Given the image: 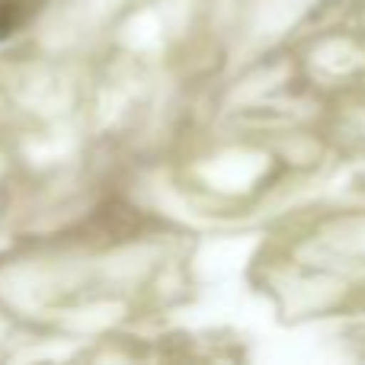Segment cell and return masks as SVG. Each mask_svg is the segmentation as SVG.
<instances>
[{"label":"cell","instance_id":"1","mask_svg":"<svg viewBox=\"0 0 365 365\" xmlns=\"http://www.w3.org/2000/svg\"><path fill=\"white\" fill-rule=\"evenodd\" d=\"M32 10H36V6H32L29 0H0V42L10 38L13 32L32 16Z\"/></svg>","mask_w":365,"mask_h":365}]
</instances>
